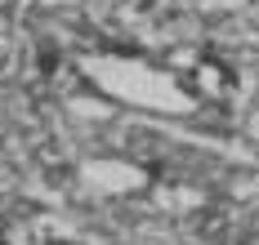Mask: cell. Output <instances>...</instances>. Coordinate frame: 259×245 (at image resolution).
<instances>
[{
	"label": "cell",
	"mask_w": 259,
	"mask_h": 245,
	"mask_svg": "<svg viewBox=\"0 0 259 245\" xmlns=\"http://www.w3.org/2000/svg\"><path fill=\"white\" fill-rule=\"evenodd\" d=\"M58 63H63L58 45H54V40H40V45H36V67H40V76H54Z\"/></svg>",
	"instance_id": "obj_1"
},
{
	"label": "cell",
	"mask_w": 259,
	"mask_h": 245,
	"mask_svg": "<svg viewBox=\"0 0 259 245\" xmlns=\"http://www.w3.org/2000/svg\"><path fill=\"white\" fill-rule=\"evenodd\" d=\"M50 245H72V241H50Z\"/></svg>",
	"instance_id": "obj_2"
},
{
	"label": "cell",
	"mask_w": 259,
	"mask_h": 245,
	"mask_svg": "<svg viewBox=\"0 0 259 245\" xmlns=\"http://www.w3.org/2000/svg\"><path fill=\"white\" fill-rule=\"evenodd\" d=\"M246 245H250V241H246Z\"/></svg>",
	"instance_id": "obj_3"
}]
</instances>
